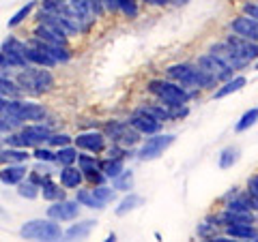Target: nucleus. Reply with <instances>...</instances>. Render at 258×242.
Segmentation results:
<instances>
[{"mask_svg":"<svg viewBox=\"0 0 258 242\" xmlns=\"http://www.w3.org/2000/svg\"><path fill=\"white\" fill-rule=\"evenodd\" d=\"M230 30L235 32L237 37H243L249 39V41H256L258 43V22L249 15H239L230 22Z\"/></svg>","mask_w":258,"mask_h":242,"instance_id":"f3484780","label":"nucleus"},{"mask_svg":"<svg viewBox=\"0 0 258 242\" xmlns=\"http://www.w3.org/2000/svg\"><path fill=\"white\" fill-rule=\"evenodd\" d=\"M254 69H256V71H258V60H256V62H254Z\"/></svg>","mask_w":258,"mask_h":242,"instance_id":"603ef678","label":"nucleus"},{"mask_svg":"<svg viewBox=\"0 0 258 242\" xmlns=\"http://www.w3.org/2000/svg\"><path fill=\"white\" fill-rule=\"evenodd\" d=\"M226 45H228L245 64L258 60V43L256 41H249V39L237 37V35H230L228 39H226Z\"/></svg>","mask_w":258,"mask_h":242,"instance_id":"9d476101","label":"nucleus"},{"mask_svg":"<svg viewBox=\"0 0 258 242\" xmlns=\"http://www.w3.org/2000/svg\"><path fill=\"white\" fill-rule=\"evenodd\" d=\"M129 125H132L136 131H138L140 135H155V133H159V129H161V120H157V118H153L151 114H147V111H142V109H138L136 114L127 120Z\"/></svg>","mask_w":258,"mask_h":242,"instance_id":"2eb2a0df","label":"nucleus"},{"mask_svg":"<svg viewBox=\"0 0 258 242\" xmlns=\"http://www.w3.org/2000/svg\"><path fill=\"white\" fill-rule=\"evenodd\" d=\"M26 43H22L20 39L9 37L5 39L3 47H0V69H24L28 67L26 58Z\"/></svg>","mask_w":258,"mask_h":242,"instance_id":"423d86ee","label":"nucleus"},{"mask_svg":"<svg viewBox=\"0 0 258 242\" xmlns=\"http://www.w3.org/2000/svg\"><path fill=\"white\" fill-rule=\"evenodd\" d=\"M54 155H56V152H52L50 148H43V146H37L35 152H32V157H35L37 161H43V163H52Z\"/></svg>","mask_w":258,"mask_h":242,"instance_id":"79ce46f5","label":"nucleus"},{"mask_svg":"<svg viewBox=\"0 0 258 242\" xmlns=\"http://www.w3.org/2000/svg\"><path fill=\"white\" fill-rule=\"evenodd\" d=\"M245 199H247V206L252 208L254 212H258V193H245Z\"/></svg>","mask_w":258,"mask_h":242,"instance_id":"a18cd8bd","label":"nucleus"},{"mask_svg":"<svg viewBox=\"0 0 258 242\" xmlns=\"http://www.w3.org/2000/svg\"><path fill=\"white\" fill-rule=\"evenodd\" d=\"M99 169L103 172V176H106V178L114 180L116 176L125 169V161L118 159V157H108L106 161H101V163H99Z\"/></svg>","mask_w":258,"mask_h":242,"instance_id":"bb28decb","label":"nucleus"},{"mask_svg":"<svg viewBox=\"0 0 258 242\" xmlns=\"http://www.w3.org/2000/svg\"><path fill=\"white\" fill-rule=\"evenodd\" d=\"M93 193L99 197V201H103V204H110V201H114V197H116L114 189H108V187H103V184H97V187H93Z\"/></svg>","mask_w":258,"mask_h":242,"instance_id":"ea45409f","label":"nucleus"},{"mask_svg":"<svg viewBox=\"0 0 258 242\" xmlns=\"http://www.w3.org/2000/svg\"><path fill=\"white\" fill-rule=\"evenodd\" d=\"M18 84L24 92L30 94H43L50 92L54 88V75L45 67H37V64H28V67L20 69Z\"/></svg>","mask_w":258,"mask_h":242,"instance_id":"f03ea898","label":"nucleus"},{"mask_svg":"<svg viewBox=\"0 0 258 242\" xmlns=\"http://www.w3.org/2000/svg\"><path fill=\"white\" fill-rule=\"evenodd\" d=\"M76 148H82L86 152H93V155H99V152L106 150V135L97 133V131L80 133L76 137Z\"/></svg>","mask_w":258,"mask_h":242,"instance_id":"dca6fc26","label":"nucleus"},{"mask_svg":"<svg viewBox=\"0 0 258 242\" xmlns=\"http://www.w3.org/2000/svg\"><path fill=\"white\" fill-rule=\"evenodd\" d=\"M76 161H78V148H71V146H62L56 150V155H54V163H58L60 167L74 165Z\"/></svg>","mask_w":258,"mask_h":242,"instance_id":"2f4dec72","label":"nucleus"},{"mask_svg":"<svg viewBox=\"0 0 258 242\" xmlns=\"http://www.w3.org/2000/svg\"><path fill=\"white\" fill-rule=\"evenodd\" d=\"M209 52H211L213 56H217V58H220V60L226 64V67H230L232 71H243V69L247 67V64L241 60L239 56L232 52L226 43H215V45H211V50H209Z\"/></svg>","mask_w":258,"mask_h":242,"instance_id":"a211bd4d","label":"nucleus"},{"mask_svg":"<svg viewBox=\"0 0 258 242\" xmlns=\"http://www.w3.org/2000/svg\"><path fill=\"white\" fill-rule=\"evenodd\" d=\"M95 227V221H82V223H76V225H71V227L64 231V236L71 238V240H80V238H86L88 233H91V229Z\"/></svg>","mask_w":258,"mask_h":242,"instance_id":"473e14b6","label":"nucleus"},{"mask_svg":"<svg viewBox=\"0 0 258 242\" xmlns=\"http://www.w3.org/2000/svg\"><path fill=\"white\" fill-rule=\"evenodd\" d=\"M256 123H258V107H252V109H247L245 114L237 120L235 131H237V133H243V131H247L249 127H254Z\"/></svg>","mask_w":258,"mask_h":242,"instance_id":"f704fd0d","label":"nucleus"},{"mask_svg":"<svg viewBox=\"0 0 258 242\" xmlns=\"http://www.w3.org/2000/svg\"><path fill=\"white\" fill-rule=\"evenodd\" d=\"M149 90L168 107H185L191 99V92L187 88L170 82V79H153L149 84Z\"/></svg>","mask_w":258,"mask_h":242,"instance_id":"7ed1b4c3","label":"nucleus"},{"mask_svg":"<svg viewBox=\"0 0 258 242\" xmlns=\"http://www.w3.org/2000/svg\"><path fill=\"white\" fill-rule=\"evenodd\" d=\"M84 182V174L82 169L76 165H67L60 169V184L64 189H80V184Z\"/></svg>","mask_w":258,"mask_h":242,"instance_id":"4be33fe9","label":"nucleus"},{"mask_svg":"<svg viewBox=\"0 0 258 242\" xmlns=\"http://www.w3.org/2000/svg\"><path fill=\"white\" fill-rule=\"evenodd\" d=\"M106 133L108 137L114 144H118V146H134V144H138L140 142V133L136 131V129L125 123V120H112V123L106 125Z\"/></svg>","mask_w":258,"mask_h":242,"instance_id":"1a4fd4ad","label":"nucleus"},{"mask_svg":"<svg viewBox=\"0 0 258 242\" xmlns=\"http://www.w3.org/2000/svg\"><path fill=\"white\" fill-rule=\"evenodd\" d=\"M134 187V174L127 172V169H123L116 178H114V189L116 191H129Z\"/></svg>","mask_w":258,"mask_h":242,"instance_id":"4c0bfd02","label":"nucleus"},{"mask_svg":"<svg viewBox=\"0 0 258 242\" xmlns=\"http://www.w3.org/2000/svg\"><path fill=\"white\" fill-rule=\"evenodd\" d=\"M76 199L80 201V206H86V208H93V210H101L106 208L103 201H99V197L93 193V189H78V195Z\"/></svg>","mask_w":258,"mask_h":242,"instance_id":"c85d7f7f","label":"nucleus"},{"mask_svg":"<svg viewBox=\"0 0 258 242\" xmlns=\"http://www.w3.org/2000/svg\"><path fill=\"white\" fill-rule=\"evenodd\" d=\"M241 11H243V15H249V18H254L258 22V3H243Z\"/></svg>","mask_w":258,"mask_h":242,"instance_id":"37998d69","label":"nucleus"},{"mask_svg":"<svg viewBox=\"0 0 258 242\" xmlns=\"http://www.w3.org/2000/svg\"><path fill=\"white\" fill-rule=\"evenodd\" d=\"M247 191L249 193H258V176H252V178L247 180Z\"/></svg>","mask_w":258,"mask_h":242,"instance_id":"de8ad7c7","label":"nucleus"},{"mask_svg":"<svg viewBox=\"0 0 258 242\" xmlns=\"http://www.w3.org/2000/svg\"><path fill=\"white\" fill-rule=\"evenodd\" d=\"M147 3H151V5H159V7H164V5H168V0H147Z\"/></svg>","mask_w":258,"mask_h":242,"instance_id":"09e8293b","label":"nucleus"},{"mask_svg":"<svg viewBox=\"0 0 258 242\" xmlns=\"http://www.w3.org/2000/svg\"><path fill=\"white\" fill-rule=\"evenodd\" d=\"M7 107V99H3V96H0V111H3Z\"/></svg>","mask_w":258,"mask_h":242,"instance_id":"8fccbe9b","label":"nucleus"},{"mask_svg":"<svg viewBox=\"0 0 258 242\" xmlns=\"http://www.w3.org/2000/svg\"><path fill=\"white\" fill-rule=\"evenodd\" d=\"M118 11H123L125 18H138V0H118Z\"/></svg>","mask_w":258,"mask_h":242,"instance_id":"58836bf2","label":"nucleus"},{"mask_svg":"<svg viewBox=\"0 0 258 242\" xmlns=\"http://www.w3.org/2000/svg\"><path fill=\"white\" fill-rule=\"evenodd\" d=\"M3 111H9L11 116H15L22 123H41L47 116V109L39 103L32 101H24V99H11L7 101V107Z\"/></svg>","mask_w":258,"mask_h":242,"instance_id":"0eeeda50","label":"nucleus"},{"mask_svg":"<svg viewBox=\"0 0 258 242\" xmlns=\"http://www.w3.org/2000/svg\"><path fill=\"white\" fill-rule=\"evenodd\" d=\"M78 167L82 169L84 178H88L91 182H97L99 184L106 176H103V172L99 169V163L95 161V157H88V155H78Z\"/></svg>","mask_w":258,"mask_h":242,"instance_id":"aec40b11","label":"nucleus"},{"mask_svg":"<svg viewBox=\"0 0 258 242\" xmlns=\"http://www.w3.org/2000/svg\"><path fill=\"white\" fill-rule=\"evenodd\" d=\"M26 58L30 64H37V67H45V69H50L54 67V64H58L54 58H52V54L45 50V47L41 45H35V47H26Z\"/></svg>","mask_w":258,"mask_h":242,"instance_id":"412c9836","label":"nucleus"},{"mask_svg":"<svg viewBox=\"0 0 258 242\" xmlns=\"http://www.w3.org/2000/svg\"><path fill=\"white\" fill-rule=\"evenodd\" d=\"M39 193H41V189H39V184H35L32 180H26V182H20L18 184V195L20 197H26V199H35L39 197Z\"/></svg>","mask_w":258,"mask_h":242,"instance_id":"e433bc0d","label":"nucleus"},{"mask_svg":"<svg viewBox=\"0 0 258 242\" xmlns=\"http://www.w3.org/2000/svg\"><path fill=\"white\" fill-rule=\"evenodd\" d=\"M226 236H230L232 240H254L258 242V229L254 227V223L252 225H228L226 227Z\"/></svg>","mask_w":258,"mask_h":242,"instance_id":"5701e85b","label":"nucleus"},{"mask_svg":"<svg viewBox=\"0 0 258 242\" xmlns=\"http://www.w3.org/2000/svg\"><path fill=\"white\" fill-rule=\"evenodd\" d=\"M47 216L54 221H74L80 216V201L78 199H58L52 201V206L47 208Z\"/></svg>","mask_w":258,"mask_h":242,"instance_id":"9b49d317","label":"nucleus"},{"mask_svg":"<svg viewBox=\"0 0 258 242\" xmlns=\"http://www.w3.org/2000/svg\"><path fill=\"white\" fill-rule=\"evenodd\" d=\"M20 127H22V120L11 116L9 111H0V133H3V135L13 133L15 129H20Z\"/></svg>","mask_w":258,"mask_h":242,"instance_id":"c9c22d12","label":"nucleus"},{"mask_svg":"<svg viewBox=\"0 0 258 242\" xmlns=\"http://www.w3.org/2000/svg\"><path fill=\"white\" fill-rule=\"evenodd\" d=\"M41 195H43V199H47V201H58V199H64V187L62 184H56L52 178H45L43 182H41Z\"/></svg>","mask_w":258,"mask_h":242,"instance_id":"a878e982","label":"nucleus"},{"mask_svg":"<svg viewBox=\"0 0 258 242\" xmlns=\"http://www.w3.org/2000/svg\"><path fill=\"white\" fill-rule=\"evenodd\" d=\"M0 144H5V137H3V133H0Z\"/></svg>","mask_w":258,"mask_h":242,"instance_id":"3c124183","label":"nucleus"},{"mask_svg":"<svg viewBox=\"0 0 258 242\" xmlns=\"http://www.w3.org/2000/svg\"><path fill=\"white\" fill-rule=\"evenodd\" d=\"M0 216H5V212H3V210H0Z\"/></svg>","mask_w":258,"mask_h":242,"instance_id":"864d4df0","label":"nucleus"},{"mask_svg":"<svg viewBox=\"0 0 258 242\" xmlns=\"http://www.w3.org/2000/svg\"><path fill=\"white\" fill-rule=\"evenodd\" d=\"M28 157H30V155L26 152V148H15V146L0 148V165H9V163H26Z\"/></svg>","mask_w":258,"mask_h":242,"instance_id":"b1692460","label":"nucleus"},{"mask_svg":"<svg viewBox=\"0 0 258 242\" xmlns=\"http://www.w3.org/2000/svg\"><path fill=\"white\" fill-rule=\"evenodd\" d=\"M142 204H144V199L140 195H136V193H129V195L120 199V204L116 206V214L118 216H125L127 212H132V210H136V208H140Z\"/></svg>","mask_w":258,"mask_h":242,"instance_id":"7c9ffc66","label":"nucleus"},{"mask_svg":"<svg viewBox=\"0 0 258 242\" xmlns=\"http://www.w3.org/2000/svg\"><path fill=\"white\" fill-rule=\"evenodd\" d=\"M47 144H50V146H56V148H62V146H69L71 144V137L67 133H52Z\"/></svg>","mask_w":258,"mask_h":242,"instance_id":"a19ab883","label":"nucleus"},{"mask_svg":"<svg viewBox=\"0 0 258 242\" xmlns=\"http://www.w3.org/2000/svg\"><path fill=\"white\" fill-rule=\"evenodd\" d=\"M22 94H24V90L20 88L18 82H13L9 77H0V96H3V99H7V101L20 99Z\"/></svg>","mask_w":258,"mask_h":242,"instance_id":"cd10ccee","label":"nucleus"},{"mask_svg":"<svg viewBox=\"0 0 258 242\" xmlns=\"http://www.w3.org/2000/svg\"><path fill=\"white\" fill-rule=\"evenodd\" d=\"M239 161V148L237 146H226L220 152V169H230L232 165H237Z\"/></svg>","mask_w":258,"mask_h":242,"instance_id":"72a5a7b5","label":"nucleus"},{"mask_svg":"<svg viewBox=\"0 0 258 242\" xmlns=\"http://www.w3.org/2000/svg\"><path fill=\"white\" fill-rule=\"evenodd\" d=\"M247 84V79L243 75H237V77H230V79H226V82L217 88L215 94H213V99H224V96H230L232 92H239L241 88H243Z\"/></svg>","mask_w":258,"mask_h":242,"instance_id":"393cba45","label":"nucleus"},{"mask_svg":"<svg viewBox=\"0 0 258 242\" xmlns=\"http://www.w3.org/2000/svg\"><path fill=\"white\" fill-rule=\"evenodd\" d=\"M35 7H37V0H28V3L24 5L22 9H18V11L13 13V18H11L9 22H7V26H9V28H18L24 20H28L30 15H32V11H35Z\"/></svg>","mask_w":258,"mask_h":242,"instance_id":"c756f323","label":"nucleus"},{"mask_svg":"<svg viewBox=\"0 0 258 242\" xmlns=\"http://www.w3.org/2000/svg\"><path fill=\"white\" fill-rule=\"evenodd\" d=\"M217 225H224V227H228V225H252L256 223V216H254V210H249V208H226V210L217 216Z\"/></svg>","mask_w":258,"mask_h":242,"instance_id":"4468645a","label":"nucleus"},{"mask_svg":"<svg viewBox=\"0 0 258 242\" xmlns=\"http://www.w3.org/2000/svg\"><path fill=\"white\" fill-rule=\"evenodd\" d=\"M174 144V135L172 133H155L149 135L147 142L140 146L138 150V159L140 161H155L159 159L164 152Z\"/></svg>","mask_w":258,"mask_h":242,"instance_id":"6e6552de","label":"nucleus"},{"mask_svg":"<svg viewBox=\"0 0 258 242\" xmlns=\"http://www.w3.org/2000/svg\"><path fill=\"white\" fill-rule=\"evenodd\" d=\"M69 5H71V9L80 15V20L88 24V26H91L97 18H101L103 11H106L101 0H69Z\"/></svg>","mask_w":258,"mask_h":242,"instance_id":"ddd939ff","label":"nucleus"},{"mask_svg":"<svg viewBox=\"0 0 258 242\" xmlns=\"http://www.w3.org/2000/svg\"><path fill=\"white\" fill-rule=\"evenodd\" d=\"M166 75H168V79H172V82L181 84L185 88H215L220 84L215 77H211L207 71L200 69L198 64H187V62L168 67Z\"/></svg>","mask_w":258,"mask_h":242,"instance_id":"f257e3e1","label":"nucleus"},{"mask_svg":"<svg viewBox=\"0 0 258 242\" xmlns=\"http://www.w3.org/2000/svg\"><path fill=\"white\" fill-rule=\"evenodd\" d=\"M26 174H28L26 163H9V165H3V167H0V182L18 187V184L24 178H26Z\"/></svg>","mask_w":258,"mask_h":242,"instance_id":"6ab92c4d","label":"nucleus"},{"mask_svg":"<svg viewBox=\"0 0 258 242\" xmlns=\"http://www.w3.org/2000/svg\"><path fill=\"white\" fill-rule=\"evenodd\" d=\"M20 236L26 240H58L60 236H64V231L60 229L58 221L54 219H32L26 221L20 227Z\"/></svg>","mask_w":258,"mask_h":242,"instance_id":"39448f33","label":"nucleus"},{"mask_svg":"<svg viewBox=\"0 0 258 242\" xmlns=\"http://www.w3.org/2000/svg\"><path fill=\"white\" fill-rule=\"evenodd\" d=\"M198 67L203 71H207L211 77H215L217 82H226V79H230L232 73H235V71H232L230 67H226V64L217 58V56H213L211 52L205 54V56H200V58H198Z\"/></svg>","mask_w":258,"mask_h":242,"instance_id":"f8f14e48","label":"nucleus"},{"mask_svg":"<svg viewBox=\"0 0 258 242\" xmlns=\"http://www.w3.org/2000/svg\"><path fill=\"white\" fill-rule=\"evenodd\" d=\"M50 127L47 125H28L24 127L20 133H9V137H5L7 146H15V148H37L43 142L50 140Z\"/></svg>","mask_w":258,"mask_h":242,"instance_id":"20e7f679","label":"nucleus"},{"mask_svg":"<svg viewBox=\"0 0 258 242\" xmlns=\"http://www.w3.org/2000/svg\"><path fill=\"white\" fill-rule=\"evenodd\" d=\"M101 5H103V9L110 11V13L118 11V0H101Z\"/></svg>","mask_w":258,"mask_h":242,"instance_id":"49530a36","label":"nucleus"},{"mask_svg":"<svg viewBox=\"0 0 258 242\" xmlns=\"http://www.w3.org/2000/svg\"><path fill=\"white\" fill-rule=\"evenodd\" d=\"M198 236L203 238H213L215 236V229H213V223H203L198 227Z\"/></svg>","mask_w":258,"mask_h":242,"instance_id":"c03bdc74","label":"nucleus"}]
</instances>
